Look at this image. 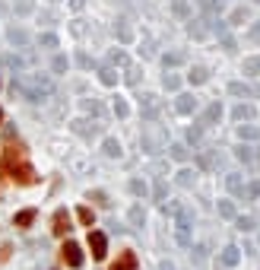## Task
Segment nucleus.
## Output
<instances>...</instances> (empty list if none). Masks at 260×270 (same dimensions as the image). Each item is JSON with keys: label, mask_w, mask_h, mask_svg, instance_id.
Segmentation results:
<instances>
[{"label": "nucleus", "mask_w": 260, "mask_h": 270, "mask_svg": "<svg viewBox=\"0 0 260 270\" xmlns=\"http://www.w3.org/2000/svg\"><path fill=\"white\" fill-rule=\"evenodd\" d=\"M130 191H134V194H146V184L143 181H130Z\"/></svg>", "instance_id": "17"}, {"label": "nucleus", "mask_w": 260, "mask_h": 270, "mask_svg": "<svg viewBox=\"0 0 260 270\" xmlns=\"http://www.w3.org/2000/svg\"><path fill=\"white\" fill-rule=\"evenodd\" d=\"M229 187H232V191H241V178H238V175H232V178H229Z\"/></svg>", "instance_id": "19"}, {"label": "nucleus", "mask_w": 260, "mask_h": 270, "mask_svg": "<svg viewBox=\"0 0 260 270\" xmlns=\"http://www.w3.org/2000/svg\"><path fill=\"white\" fill-rule=\"evenodd\" d=\"M89 251H92L96 261H102V257L108 254V239H105L102 232H92V229H89Z\"/></svg>", "instance_id": "5"}, {"label": "nucleus", "mask_w": 260, "mask_h": 270, "mask_svg": "<svg viewBox=\"0 0 260 270\" xmlns=\"http://www.w3.org/2000/svg\"><path fill=\"white\" fill-rule=\"evenodd\" d=\"M35 216H38V213H35L32 207H29V210H19V213L13 216V226H16V229H29L32 222H35Z\"/></svg>", "instance_id": "8"}, {"label": "nucleus", "mask_w": 260, "mask_h": 270, "mask_svg": "<svg viewBox=\"0 0 260 270\" xmlns=\"http://www.w3.org/2000/svg\"><path fill=\"white\" fill-rule=\"evenodd\" d=\"M76 219L82 222V226H89V229L96 226V213H92L89 207H79V210H76Z\"/></svg>", "instance_id": "9"}, {"label": "nucleus", "mask_w": 260, "mask_h": 270, "mask_svg": "<svg viewBox=\"0 0 260 270\" xmlns=\"http://www.w3.org/2000/svg\"><path fill=\"white\" fill-rule=\"evenodd\" d=\"M0 124H4V111H0Z\"/></svg>", "instance_id": "22"}, {"label": "nucleus", "mask_w": 260, "mask_h": 270, "mask_svg": "<svg viewBox=\"0 0 260 270\" xmlns=\"http://www.w3.org/2000/svg\"><path fill=\"white\" fill-rule=\"evenodd\" d=\"M238 261H241V248H235V245H226V248H222V254H219V267L232 270V267H238Z\"/></svg>", "instance_id": "6"}, {"label": "nucleus", "mask_w": 260, "mask_h": 270, "mask_svg": "<svg viewBox=\"0 0 260 270\" xmlns=\"http://www.w3.org/2000/svg\"><path fill=\"white\" fill-rule=\"evenodd\" d=\"M61 257H64V264L67 267H82V248L76 242H64V248H61Z\"/></svg>", "instance_id": "4"}, {"label": "nucleus", "mask_w": 260, "mask_h": 270, "mask_svg": "<svg viewBox=\"0 0 260 270\" xmlns=\"http://www.w3.org/2000/svg\"><path fill=\"white\" fill-rule=\"evenodd\" d=\"M219 216L235 219V216H238V213H235V204H232V201H219Z\"/></svg>", "instance_id": "11"}, {"label": "nucleus", "mask_w": 260, "mask_h": 270, "mask_svg": "<svg viewBox=\"0 0 260 270\" xmlns=\"http://www.w3.org/2000/svg\"><path fill=\"white\" fill-rule=\"evenodd\" d=\"M130 222H134V229H143V222H146L143 207H134V210H130Z\"/></svg>", "instance_id": "10"}, {"label": "nucleus", "mask_w": 260, "mask_h": 270, "mask_svg": "<svg viewBox=\"0 0 260 270\" xmlns=\"http://www.w3.org/2000/svg\"><path fill=\"white\" fill-rule=\"evenodd\" d=\"M70 229H73V219H70V213H67L64 207H61V210H54V219H51V232H54L57 239H64Z\"/></svg>", "instance_id": "3"}, {"label": "nucleus", "mask_w": 260, "mask_h": 270, "mask_svg": "<svg viewBox=\"0 0 260 270\" xmlns=\"http://www.w3.org/2000/svg\"><path fill=\"white\" fill-rule=\"evenodd\" d=\"M191 254H194V264H197V267H203V264H206V248H203V245H194V251H191Z\"/></svg>", "instance_id": "13"}, {"label": "nucleus", "mask_w": 260, "mask_h": 270, "mask_svg": "<svg viewBox=\"0 0 260 270\" xmlns=\"http://www.w3.org/2000/svg\"><path fill=\"white\" fill-rule=\"evenodd\" d=\"M0 175H4V178H10L13 184H19V187H29V184L38 181L35 169L29 166L26 159H22V143H16V140H7L4 159H0Z\"/></svg>", "instance_id": "1"}, {"label": "nucleus", "mask_w": 260, "mask_h": 270, "mask_svg": "<svg viewBox=\"0 0 260 270\" xmlns=\"http://www.w3.org/2000/svg\"><path fill=\"white\" fill-rule=\"evenodd\" d=\"M162 270H175V264L171 261H162Z\"/></svg>", "instance_id": "21"}, {"label": "nucleus", "mask_w": 260, "mask_h": 270, "mask_svg": "<svg viewBox=\"0 0 260 270\" xmlns=\"http://www.w3.org/2000/svg\"><path fill=\"white\" fill-rule=\"evenodd\" d=\"M92 201H96L99 207H111V201H108V194H105V191H92Z\"/></svg>", "instance_id": "15"}, {"label": "nucleus", "mask_w": 260, "mask_h": 270, "mask_svg": "<svg viewBox=\"0 0 260 270\" xmlns=\"http://www.w3.org/2000/svg\"><path fill=\"white\" fill-rule=\"evenodd\" d=\"M137 267H140L137 251H121V254H117V261L111 264V270H137Z\"/></svg>", "instance_id": "7"}, {"label": "nucleus", "mask_w": 260, "mask_h": 270, "mask_svg": "<svg viewBox=\"0 0 260 270\" xmlns=\"http://www.w3.org/2000/svg\"><path fill=\"white\" fill-rule=\"evenodd\" d=\"M105 149H108V156H117V143H111V140L105 143Z\"/></svg>", "instance_id": "20"}, {"label": "nucleus", "mask_w": 260, "mask_h": 270, "mask_svg": "<svg viewBox=\"0 0 260 270\" xmlns=\"http://www.w3.org/2000/svg\"><path fill=\"white\" fill-rule=\"evenodd\" d=\"M235 226H238L241 232H254V229H257L251 216H235Z\"/></svg>", "instance_id": "12"}, {"label": "nucleus", "mask_w": 260, "mask_h": 270, "mask_svg": "<svg viewBox=\"0 0 260 270\" xmlns=\"http://www.w3.org/2000/svg\"><path fill=\"white\" fill-rule=\"evenodd\" d=\"M10 254H13V245H0V264L10 261Z\"/></svg>", "instance_id": "16"}, {"label": "nucleus", "mask_w": 260, "mask_h": 270, "mask_svg": "<svg viewBox=\"0 0 260 270\" xmlns=\"http://www.w3.org/2000/svg\"><path fill=\"white\" fill-rule=\"evenodd\" d=\"M191 181H194V175H191V172H181V175H178V184H184V187H187Z\"/></svg>", "instance_id": "18"}, {"label": "nucleus", "mask_w": 260, "mask_h": 270, "mask_svg": "<svg viewBox=\"0 0 260 270\" xmlns=\"http://www.w3.org/2000/svg\"><path fill=\"white\" fill-rule=\"evenodd\" d=\"M191 229H194V213L191 210H178V219H175V236L181 245H191Z\"/></svg>", "instance_id": "2"}, {"label": "nucleus", "mask_w": 260, "mask_h": 270, "mask_svg": "<svg viewBox=\"0 0 260 270\" xmlns=\"http://www.w3.org/2000/svg\"><path fill=\"white\" fill-rule=\"evenodd\" d=\"M244 197H247V201H257V197H260V184H257V181L247 184V187H244Z\"/></svg>", "instance_id": "14"}]
</instances>
